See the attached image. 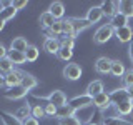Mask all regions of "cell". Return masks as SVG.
<instances>
[{
    "label": "cell",
    "instance_id": "11",
    "mask_svg": "<svg viewBox=\"0 0 133 125\" xmlns=\"http://www.w3.org/2000/svg\"><path fill=\"white\" fill-rule=\"evenodd\" d=\"M113 108L116 110V114H120L123 117H128V115H131V112H133V100L127 98V100H123V102L113 105Z\"/></svg>",
    "mask_w": 133,
    "mask_h": 125
},
{
    "label": "cell",
    "instance_id": "27",
    "mask_svg": "<svg viewBox=\"0 0 133 125\" xmlns=\"http://www.w3.org/2000/svg\"><path fill=\"white\" fill-rule=\"evenodd\" d=\"M125 72H127V68H125V65H123L122 60H113V62H111V72H110V75H113V77H123Z\"/></svg>",
    "mask_w": 133,
    "mask_h": 125
},
{
    "label": "cell",
    "instance_id": "37",
    "mask_svg": "<svg viewBox=\"0 0 133 125\" xmlns=\"http://www.w3.org/2000/svg\"><path fill=\"white\" fill-rule=\"evenodd\" d=\"M32 117L37 118V120L42 118V117H47V115H45V108L42 105H33L32 107Z\"/></svg>",
    "mask_w": 133,
    "mask_h": 125
},
{
    "label": "cell",
    "instance_id": "13",
    "mask_svg": "<svg viewBox=\"0 0 133 125\" xmlns=\"http://www.w3.org/2000/svg\"><path fill=\"white\" fill-rule=\"evenodd\" d=\"M48 12L53 15L55 20H63V17H65V5L62 2H53L52 5H50Z\"/></svg>",
    "mask_w": 133,
    "mask_h": 125
},
{
    "label": "cell",
    "instance_id": "14",
    "mask_svg": "<svg viewBox=\"0 0 133 125\" xmlns=\"http://www.w3.org/2000/svg\"><path fill=\"white\" fill-rule=\"evenodd\" d=\"M43 48L47 50L48 53H58L62 48V43L58 39H52V37H48V39H45L43 42Z\"/></svg>",
    "mask_w": 133,
    "mask_h": 125
},
{
    "label": "cell",
    "instance_id": "42",
    "mask_svg": "<svg viewBox=\"0 0 133 125\" xmlns=\"http://www.w3.org/2000/svg\"><path fill=\"white\" fill-rule=\"evenodd\" d=\"M23 125H40V122L37 118H33V117H28L27 120H23Z\"/></svg>",
    "mask_w": 133,
    "mask_h": 125
},
{
    "label": "cell",
    "instance_id": "2",
    "mask_svg": "<svg viewBox=\"0 0 133 125\" xmlns=\"http://www.w3.org/2000/svg\"><path fill=\"white\" fill-rule=\"evenodd\" d=\"M68 105L77 112V110H82V108H85V107H91V105H93V98H91L90 95H87V93L77 95V97H73V98L68 100Z\"/></svg>",
    "mask_w": 133,
    "mask_h": 125
},
{
    "label": "cell",
    "instance_id": "25",
    "mask_svg": "<svg viewBox=\"0 0 133 125\" xmlns=\"http://www.w3.org/2000/svg\"><path fill=\"white\" fill-rule=\"evenodd\" d=\"M17 15V10L14 8V5H12V2L8 3V5H5L0 10V18L3 20V22H8V20H12L14 17Z\"/></svg>",
    "mask_w": 133,
    "mask_h": 125
},
{
    "label": "cell",
    "instance_id": "31",
    "mask_svg": "<svg viewBox=\"0 0 133 125\" xmlns=\"http://www.w3.org/2000/svg\"><path fill=\"white\" fill-rule=\"evenodd\" d=\"M72 115H75V110L72 107L66 103V105H63V107H60L57 110V115H55V118H58V120H62V118H66V117H72Z\"/></svg>",
    "mask_w": 133,
    "mask_h": 125
},
{
    "label": "cell",
    "instance_id": "33",
    "mask_svg": "<svg viewBox=\"0 0 133 125\" xmlns=\"http://www.w3.org/2000/svg\"><path fill=\"white\" fill-rule=\"evenodd\" d=\"M103 125H133V123L125 118H120V117H105Z\"/></svg>",
    "mask_w": 133,
    "mask_h": 125
},
{
    "label": "cell",
    "instance_id": "20",
    "mask_svg": "<svg viewBox=\"0 0 133 125\" xmlns=\"http://www.w3.org/2000/svg\"><path fill=\"white\" fill-rule=\"evenodd\" d=\"M118 12L123 14L127 18H131L133 17V2L131 0H122V2H118Z\"/></svg>",
    "mask_w": 133,
    "mask_h": 125
},
{
    "label": "cell",
    "instance_id": "7",
    "mask_svg": "<svg viewBox=\"0 0 133 125\" xmlns=\"http://www.w3.org/2000/svg\"><path fill=\"white\" fill-rule=\"evenodd\" d=\"M23 73L22 70H14V72H10L8 75H5V87L7 89H12V87H18L20 83H22V78H23Z\"/></svg>",
    "mask_w": 133,
    "mask_h": 125
},
{
    "label": "cell",
    "instance_id": "30",
    "mask_svg": "<svg viewBox=\"0 0 133 125\" xmlns=\"http://www.w3.org/2000/svg\"><path fill=\"white\" fill-rule=\"evenodd\" d=\"M15 117H17L18 120H22V122H23V120H27L28 117H32V107L28 105V103L22 105V107L18 108V110L15 112Z\"/></svg>",
    "mask_w": 133,
    "mask_h": 125
},
{
    "label": "cell",
    "instance_id": "39",
    "mask_svg": "<svg viewBox=\"0 0 133 125\" xmlns=\"http://www.w3.org/2000/svg\"><path fill=\"white\" fill-rule=\"evenodd\" d=\"M43 108H45V115H47V117H55L57 110H58V108L55 105H52V103H45Z\"/></svg>",
    "mask_w": 133,
    "mask_h": 125
},
{
    "label": "cell",
    "instance_id": "44",
    "mask_svg": "<svg viewBox=\"0 0 133 125\" xmlns=\"http://www.w3.org/2000/svg\"><path fill=\"white\" fill-rule=\"evenodd\" d=\"M127 92H128V97H130V98L133 100V87H130V89H127Z\"/></svg>",
    "mask_w": 133,
    "mask_h": 125
},
{
    "label": "cell",
    "instance_id": "6",
    "mask_svg": "<svg viewBox=\"0 0 133 125\" xmlns=\"http://www.w3.org/2000/svg\"><path fill=\"white\" fill-rule=\"evenodd\" d=\"M93 107L98 108V110H107V108H110V107H111L110 93H107V92H102V93L95 95V97H93Z\"/></svg>",
    "mask_w": 133,
    "mask_h": 125
},
{
    "label": "cell",
    "instance_id": "10",
    "mask_svg": "<svg viewBox=\"0 0 133 125\" xmlns=\"http://www.w3.org/2000/svg\"><path fill=\"white\" fill-rule=\"evenodd\" d=\"M111 62L113 60H110L108 57H100L98 60L95 62V70H97L98 73H102V75L110 73L111 72Z\"/></svg>",
    "mask_w": 133,
    "mask_h": 125
},
{
    "label": "cell",
    "instance_id": "17",
    "mask_svg": "<svg viewBox=\"0 0 133 125\" xmlns=\"http://www.w3.org/2000/svg\"><path fill=\"white\" fill-rule=\"evenodd\" d=\"M0 120L3 122V125H23V122L17 118L15 114H10L5 110H0Z\"/></svg>",
    "mask_w": 133,
    "mask_h": 125
},
{
    "label": "cell",
    "instance_id": "5",
    "mask_svg": "<svg viewBox=\"0 0 133 125\" xmlns=\"http://www.w3.org/2000/svg\"><path fill=\"white\" fill-rule=\"evenodd\" d=\"M28 90L23 89L22 85L18 87H12V89H7L5 92H3V97H5L7 100H22L23 97H27Z\"/></svg>",
    "mask_w": 133,
    "mask_h": 125
},
{
    "label": "cell",
    "instance_id": "21",
    "mask_svg": "<svg viewBox=\"0 0 133 125\" xmlns=\"http://www.w3.org/2000/svg\"><path fill=\"white\" fill-rule=\"evenodd\" d=\"M70 20H72V23H73V28H75V33H77V35H78L80 32H83L85 28H88L90 25H91L87 18H78V17H72Z\"/></svg>",
    "mask_w": 133,
    "mask_h": 125
},
{
    "label": "cell",
    "instance_id": "16",
    "mask_svg": "<svg viewBox=\"0 0 133 125\" xmlns=\"http://www.w3.org/2000/svg\"><path fill=\"white\" fill-rule=\"evenodd\" d=\"M127 98H130L128 97V92L127 89H116L113 90L110 93V100H111V105H116V103H120V102H123V100H127Z\"/></svg>",
    "mask_w": 133,
    "mask_h": 125
},
{
    "label": "cell",
    "instance_id": "41",
    "mask_svg": "<svg viewBox=\"0 0 133 125\" xmlns=\"http://www.w3.org/2000/svg\"><path fill=\"white\" fill-rule=\"evenodd\" d=\"M8 57V50H7V47L0 42V58H7Z\"/></svg>",
    "mask_w": 133,
    "mask_h": 125
},
{
    "label": "cell",
    "instance_id": "28",
    "mask_svg": "<svg viewBox=\"0 0 133 125\" xmlns=\"http://www.w3.org/2000/svg\"><path fill=\"white\" fill-rule=\"evenodd\" d=\"M110 25L115 28V30H116V28H122V27H127V25H128V18L123 14H120V12H118V14L110 20Z\"/></svg>",
    "mask_w": 133,
    "mask_h": 125
},
{
    "label": "cell",
    "instance_id": "23",
    "mask_svg": "<svg viewBox=\"0 0 133 125\" xmlns=\"http://www.w3.org/2000/svg\"><path fill=\"white\" fill-rule=\"evenodd\" d=\"M38 23H40V27L42 28H45V30H48L50 27H52L53 23H55V18H53V15L50 14V12H43V14L40 15V18H38Z\"/></svg>",
    "mask_w": 133,
    "mask_h": 125
},
{
    "label": "cell",
    "instance_id": "1",
    "mask_svg": "<svg viewBox=\"0 0 133 125\" xmlns=\"http://www.w3.org/2000/svg\"><path fill=\"white\" fill-rule=\"evenodd\" d=\"M111 37H115V28L111 27L110 23H105V25H102V27L95 32L93 42H95V43H98V45H103V43H107Z\"/></svg>",
    "mask_w": 133,
    "mask_h": 125
},
{
    "label": "cell",
    "instance_id": "34",
    "mask_svg": "<svg viewBox=\"0 0 133 125\" xmlns=\"http://www.w3.org/2000/svg\"><path fill=\"white\" fill-rule=\"evenodd\" d=\"M57 57L60 58V60H63V62H70V60H72V57H73V50L72 48H66V47H62L60 52L57 53Z\"/></svg>",
    "mask_w": 133,
    "mask_h": 125
},
{
    "label": "cell",
    "instance_id": "32",
    "mask_svg": "<svg viewBox=\"0 0 133 125\" xmlns=\"http://www.w3.org/2000/svg\"><path fill=\"white\" fill-rule=\"evenodd\" d=\"M38 55H40V50L35 47V45H30L27 50H25V58L27 62H37L38 60Z\"/></svg>",
    "mask_w": 133,
    "mask_h": 125
},
{
    "label": "cell",
    "instance_id": "26",
    "mask_svg": "<svg viewBox=\"0 0 133 125\" xmlns=\"http://www.w3.org/2000/svg\"><path fill=\"white\" fill-rule=\"evenodd\" d=\"M8 58L12 60L14 65H23L27 64V58H25L23 52H15V50H8Z\"/></svg>",
    "mask_w": 133,
    "mask_h": 125
},
{
    "label": "cell",
    "instance_id": "3",
    "mask_svg": "<svg viewBox=\"0 0 133 125\" xmlns=\"http://www.w3.org/2000/svg\"><path fill=\"white\" fill-rule=\"evenodd\" d=\"M63 77L66 78V80H78V78L82 77V73H83V70H82V67L78 65V64H75V62H70V64H66L63 67Z\"/></svg>",
    "mask_w": 133,
    "mask_h": 125
},
{
    "label": "cell",
    "instance_id": "22",
    "mask_svg": "<svg viewBox=\"0 0 133 125\" xmlns=\"http://www.w3.org/2000/svg\"><path fill=\"white\" fill-rule=\"evenodd\" d=\"M47 33L52 39H57V37L63 35V20H55V23L47 30Z\"/></svg>",
    "mask_w": 133,
    "mask_h": 125
},
{
    "label": "cell",
    "instance_id": "19",
    "mask_svg": "<svg viewBox=\"0 0 133 125\" xmlns=\"http://www.w3.org/2000/svg\"><path fill=\"white\" fill-rule=\"evenodd\" d=\"M93 114H95V107L91 105V107H85V108H82V110H77L75 112V115L78 117V120L83 123V122H91L90 120V117H93Z\"/></svg>",
    "mask_w": 133,
    "mask_h": 125
},
{
    "label": "cell",
    "instance_id": "29",
    "mask_svg": "<svg viewBox=\"0 0 133 125\" xmlns=\"http://www.w3.org/2000/svg\"><path fill=\"white\" fill-rule=\"evenodd\" d=\"M14 64H12L10 58H0V75L2 77H5V75H8L10 72H14Z\"/></svg>",
    "mask_w": 133,
    "mask_h": 125
},
{
    "label": "cell",
    "instance_id": "12",
    "mask_svg": "<svg viewBox=\"0 0 133 125\" xmlns=\"http://www.w3.org/2000/svg\"><path fill=\"white\" fill-rule=\"evenodd\" d=\"M88 22L93 25V23H98L100 20L103 18V12H102V8H100V5H93V7H90L88 8V12H87V17H85Z\"/></svg>",
    "mask_w": 133,
    "mask_h": 125
},
{
    "label": "cell",
    "instance_id": "36",
    "mask_svg": "<svg viewBox=\"0 0 133 125\" xmlns=\"http://www.w3.org/2000/svg\"><path fill=\"white\" fill-rule=\"evenodd\" d=\"M58 125H83V123L78 120L77 115H72V117H66V118L58 120Z\"/></svg>",
    "mask_w": 133,
    "mask_h": 125
},
{
    "label": "cell",
    "instance_id": "35",
    "mask_svg": "<svg viewBox=\"0 0 133 125\" xmlns=\"http://www.w3.org/2000/svg\"><path fill=\"white\" fill-rule=\"evenodd\" d=\"M122 83L125 89H130V87H133V68L127 70L125 72V75L122 77Z\"/></svg>",
    "mask_w": 133,
    "mask_h": 125
},
{
    "label": "cell",
    "instance_id": "18",
    "mask_svg": "<svg viewBox=\"0 0 133 125\" xmlns=\"http://www.w3.org/2000/svg\"><path fill=\"white\" fill-rule=\"evenodd\" d=\"M102 92H105V89H103V82L102 80H93L88 83V87H87V95H90L91 98L95 97V95L102 93Z\"/></svg>",
    "mask_w": 133,
    "mask_h": 125
},
{
    "label": "cell",
    "instance_id": "45",
    "mask_svg": "<svg viewBox=\"0 0 133 125\" xmlns=\"http://www.w3.org/2000/svg\"><path fill=\"white\" fill-rule=\"evenodd\" d=\"M3 85H5V78H3V77H2V75H0V89H2V87H3Z\"/></svg>",
    "mask_w": 133,
    "mask_h": 125
},
{
    "label": "cell",
    "instance_id": "40",
    "mask_svg": "<svg viewBox=\"0 0 133 125\" xmlns=\"http://www.w3.org/2000/svg\"><path fill=\"white\" fill-rule=\"evenodd\" d=\"M12 5H14V8L18 12V10H22V8L27 7V2H25V0H17V2H12Z\"/></svg>",
    "mask_w": 133,
    "mask_h": 125
},
{
    "label": "cell",
    "instance_id": "24",
    "mask_svg": "<svg viewBox=\"0 0 133 125\" xmlns=\"http://www.w3.org/2000/svg\"><path fill=\"white\" fill-rule=\"evenodd\" d=\"M20 85L30 92L32 89H35V87L38 85V80H37L32 73H23V78H22V83H20Z\"/></svg>",
    "mask_w": 133,
    "mask_h": 125
},
{
    "label": "cell",
    "instance_id": "4",
    "mask_svg": "<svg viewBox=\"0 0 133 125\" xmlns=\"http://www.w3.org/2000/svg\"><path fill=\"white\" fill-rule=\"evenodd\" d=\"M45 102L55 105L57 108H60V107L66 105V103H68V100H66V95H65L62 90H53L52 93L48 95V97H45Z\"/></svg>",
    "mask_w": 133,
    "mask_h": 125
},
{
    "label": "cell",
    "instance_id": "8",
    "mask_svg": "<svg viewBox=\"0 0 133 125\" xmlns=\"http://www.w3.org/2000/svg\"><path fill=\"white\" fill-rule=\"evenodd\" d=\"M115 37L118 39L120 43H130L133 40V30L130 25H127V27H122V28H116L115 30Z\"/></svg>",
    "mask_w": 133,
    "mask_h": 125
},
{
    "label": "cell",
    "instance_id": "38",
    "mask_svg": "<svg viewBox=\"0 0 133 125\" xmlns=\"http://www.w3.org/2000/svg\"><path fill=\"white\" fill-rule=\"evenodd\" d=\"M60 43H62V47H66V48H72L75 47V39L73 37H63V39L60 40Z\"/></svg>",
    "mask_w": 133,
    "mask_h": 125
},
{
    "label": "cell",
    "instance_id": "9",
    "mask_svg": "<svg viewBox=\"0 0 133 125\" xmlns=\"http://www.w3.org/2000/svg\"><path fill=\"white\" fill-rule=\"evenodd\" d=\"M100 8H102V12H103V17H110V18H113V17L118 14V2H111V0H108V2H102V3H100Z\"/></svg>",
    "mask_w": 133,
    "mask_h": 125
},
{
    "label": "cell",
    "instance_id": "15",
    "mask_svg": "<svg viewBox=\"0 0 133 125\" xmlns=\"http://www.w3.org/2000/svg\"><path fill=\"white\" fill-rule=\"evenodd\" d=\"M30 47V43L27 42V39H23V37H15L14 40H12L10 43V50H15V52H23Z\"/></svg>",
    "mask_w": 133,
    "mask_h": 125
},
{
    "label": "cell",
    "instance_id": "43",
    "mask_svg": "<svg viewBox=\"0 0 133 125\" xmlns=\"http://www.w3.org/2000/svg\"><path fill=\"white\" fill-rule=\"evenodd\" d=\"M128 55H130V60L133 64V40L130 42V47H128Z\"/></svg>",
    "mask_w": 133,
    "mask_h": 125
},
{
    "label": "cell",
    "instance_id": "46",
    "mask_svg": "<svg viewBox=\"0 0 133 125\" xmlns=\"http://www.w3.org/2000/svg\"><path fill=\"white\" fill-rule=\"evenodd\" d=\"M3 27H5V22H3V20L0 18V30H3Z\"/></svg>",
    "mask_w": 133,
    "mask_h": 125
},
{
    "label": "cell",
    "instance_id": "47",
    "mask_svg": "<svg viewBox=\"0 0 133 125\" xmlns=\"http://www.w3.org/2000/svg\"><path fill=\"white\" fill-rule=\"evenodd\" d=\"M85 125H98V123H95V122H88V123H85Z\"/></svg>",
    "mask_w": 133,
    "mask_h": 125
}]
</instances>
